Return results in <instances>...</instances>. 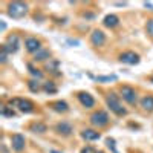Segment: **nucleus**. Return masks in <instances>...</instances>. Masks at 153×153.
Segmentation results:
<instances>
[{"label": "nucleus", "mask_w": 153, "mask_h": 153, "mask_svg": "<svg viewBox=\"0 0 153 153\" xmlns=\"http://www.w3.org/2000/svg\"><path fill=\"white\" fill-rule=\"evenodd\" d=\"M8 55H9V52H8L6 48L2 44V51H0V63H2V64L8 63Z\"/></svg>", "instance_id": "5701e85b"}, {"label": "nucleus", "mask_w": 153, "mask_h": 153, "mask_svg": "<svg viewBox=\"0 0 153 153\" xmlns=\"http://www.w3.org/2000/svg\"><path fill=\"white\" fill-rule=\"evenodd\" d=\"M3 46L6 48V51L9 52V54H15L17 51H19V48H20V38H19V35H15V34L9 35V37L6 38V42L3 43Z\"/></svg>", "instance_id": "423d86ee"}, {"label": "nucleus", "mask_w": 153, "mask_h": 153, "mask_svg": "<svg viewBox=\"0 0 153 153\" xmlns=\"http://www.w3.org/2000/svg\"><path fill=\"white\" fill-rule=\"evenodd\" d=\"M91 42H92L93 46H103V44L106 43V34L103 32V31H100V29L92 31V34H91Z\"/></svg>", "instance_id": "9d476101"}, {"label": "nucleus", "mask_w": 153, "mask_h": 153, "mask_svg": "<svg viewBox=\"0 0 153 153\" xmlns=\"http://www.w3.org/2000/svg\"><path fill=\"white\" fill-rule=\"evenodd\" d=\"M28 67H29V72H31V75H32V76H35V78H37V80H40V78H42V76H43V74H42V72H40L38 69H35V67H32L31 64H28Z\"/></svg>", "instance_id": "393cba45"}, {"label": "nucleus", "mask_w": 153, "mask_h": 153, "mask_svg": "<svg viewBox=\"0 0 153 153\" xmlns=\"http://www.w3.org/2000/svg\"><path fill=\"white\" fill-rule=\"evenodd\" d=\"M119 93L123 97L124 101H127L129 104H136V91L130 86H121Z\"/></svg>", "instance_id": "39448f33"}, {"label": "nucleus", "mask_w": 153, "mask_h": 153, "mask_svg": "<svg viewBox=\"0 0 153 153\" xmlns=\"http://www.w3.org/2000/svg\"><path fill=\"white\" fill-rule=\"evenodd\" d=\"M100 132H97V130L93 129H84L81 132V138L86 139V141H97V139H100Z\"/></svg>", "instance_id": "ddd939ff"}, {"label": "nucleus", "mask_w": 153, "mask_h": 153, "mask_svg": "<svg viewBox=\"0 0 153 153\" xmlns=\"http://www.w3.org/2000/svg\"><path fill=\"white\" fill-rule=\"evenodd\" d=\"M119 61L124 64H138L139 63V55L133 51H125L119 55Z\"/></svg>", "instance_id": "0eeeda50"}, {"label": "nucleus", "mask_w": 153, "mask_h": 153, "mask_svg": "<svg viewBox=\"0 0 153 153\" xmlns=\"http://www.w3.org/2000/svg\"><path fill=\"white\" fill-rule=\"evenodd\" d=\"M25 146H26V139H25L23 135H21V133L12 135V138H11V147L14 148L15 152L25 150Z\"/></svg>", "instance_id": "1a4fd4ad"}, {"label": "nucleus", "mask_w": 153, "mask_h": 153, "mask_svg": "<svg viewBox=\"0 0 153 153\" xmlns=\"http://www.w3.org/2000/svg\"><path fill=\"white\" fill-rule=\"evenodd\" d=\"M67 43H69V44H74V46H78V44H80L78 40H69Z\"/></svg>", "instance_id": "c85d7f7f"}, {"label": "nucleus", "mask_w": 153, "mask_h": 153, "mask_svg": "<svg viewBox=\"0 0 153 153\" xmlns=\"http://www.w3.org/2000/svg\"><path fill=\"white\" fill-rule=\"evenodd\" d=\"M144 6H146V8H148V9H150V11H153V5H152V3L146 2V3H144Z\"/></svg>", "instance_id": "c756f323"}, {"label": "nucleus", "mask_w": 153, "mask_h": 153, "mask_svg": "<svg viewBox=\"0 0 153 153\" xmlns=\"http://www.w3.org/2000/svg\"><path fill=\"white\" fill-rule=\"evenodd\" d=\"M97 153H103V152H97Z\"/></svg>", "instance_id": "72a5a7b5"}, {"label": "nucleus", "mask_w": 153, "mask_h": 153, "mask_svg": "<svg viewBox=\"0 0 153 153\" xmlns=\"http://www.w3.org/2000/svg\"><path fill=\"white\" fill-rule=\"evenodd\" d=\"M76 97H78V101L81 103V104L86 107V109H91V107L95 106V100H93V97L91 95V93H87V92H80Z\"/></svg>", "instance_id": "f8f14e48"}, {"label": "nucleus", "mask_w": 153, "mask_h": 153, "mask_svg": "<svg viewBox=\"0 0 153 153\" xmlns=\"http://www.w3.org/2000/svg\"><path fill=\"white\" fill-rule=\"evenodd\" d=\"M81 153H97V152H95V148H93V147H91V146H87V147H84V148H81Z\"/></svg>", "instance_id": "cd10ccee"}, {"label": "nucleus", "mask_w": 153, "mask_h": 153, "mask_svg": "<svg viewBox=\"0 0 153 153\" xmlns=\"http://www.w3.org/2000/svg\"><path fill=\"white\" fill-rule=\"evenodd\" d=\"M103 25L106 26V28H116V26L119 25V19L116 17L115 14H109L104 17V20H103Z\"/></svg>", "instance_id": "4468645a"}, {"label": "nucleus", "mask_w": 153, "mask_h": 153, "mask_svg": "<svg viewBox=\"0 0 153 153\" xmlns=\"http://www.w3.org/2000/svg\"><path fill=\"white\" fill-rule=\"evenodd\" d=\"M49 153H63V152H58V150H54V148H51V150H49Z\"/></svg>", "instance_id": "2f4dec72"}, {"label": "nucleus", "mask_w": 153, "mask_h": 153, "mask_svg": "<svg viewBox=\"0 0 153 153\" xmlns=\"http://www.w3.org/2000/svg\"><path fill=\"white\" fill-rule=\"evenodd\" d=\"M150 81H153V76H152V78H150Z\"/></svg>", "instance_id": "473e14b6"}, {"label": "nucleus", "mask_w": 153, "mask_h": 153, "mask_svg": "<svg viewBox=\"0 0 153 153\" xmlns=\"http://www.w3.org/2000/svg\"><path fill=\"white\" fill-rule=\"evenodd\" d=\"M11 107H17L23 113H32L34 112V104L29 100H23V98H11L9 100Z\"/></svg>", "instance_id": "7ed1b4c3"}, {"label": "nucleus", "mask_w": 153, "mask_h": 153, "mask_svg": "<svg viewBox=\"0 0 153 153\" xmlns=\"http://www.w3.org/2000/svg\"><path fill=\"white\" fill-rule=\"evenodd\" d=\"M43 91L46 92V93H55V92H57V86H55V83H54V81H48V83H44V84H43Z\"/></svg>", "instance_id": "aec40b11"}, {"label": "nucleus", "mask_w": 153, "mask_h": 153, "mask_svg": "<svg viewBox=\"0 0 153 153\" xmlns=\"http://www.w3.org/2000/svg\"><path fill=\"white\" fill-rule=\"evenodd\" d=\"M51 57V51L49 49H40V51L34 55V60L35 61H44Z\"/></svg>", "instance_id": "f3484780"}, {"label": "nucleus", "mask_w": 153, "mask_h": 153, "mask_svg": "<svg viewBox=\"0 0 153 153\" xmlns=\"http://www.w3.org/2000/svg\"><path fill=\"white\" fill-rule=\"evenodd\" d=\"M0 113L3 116H8V118H12V116H15V112L12 110V107L9 106H2V109H0Z\"/></svg>", "instance_id": "412c9836"}, {"label": "nucleus", "mask_w": 153, "mask_h": 153, "mask_svg": "<svg viewBox=\"0 0 153 153\" xmlns=\"http://www.w3.org/2000/svg\"><path fill=\"white\" fill-rule=\"evenodd\" d=\"M52 109L58 112V113H66L67 110H69V104H67L66 101H55V103H52Z\"/></svg>", "instance_id": "2eb2a0df"}, {"label": "nucleus", "mask_w": 153, "mask_h": 153, "mask_svg": "<svg viewBox=\"0 0 153 153\" xmlns=\"http://www.w3.org/2000/svg\"><path fill=\"white\" fill-rule=\"evenodd\" d=\"M146 29H147V34L153 38V19H148L147 20V25H146Z\"/></svg>", "instance_id": "bb28decb"}, {"label": "nucleus", "mask_w": 153, "mask_h": 153, "mask_svg": "<svg viewBox=\"0 0 153 153\" xmlns=\"http://www.w3.org/2000/svg\"><path fill=\"white\" fill-rule=\"evenodd\" d=\"M25 48H26V51L31 52V54H37L40 49H42V42H40L38 38H35V37H28L25 40Z\"/></svg>", "instance_id": "6e6552de"}, {"label": "nucleus", "mask_w": 153, "mask_h": 153, "mask_svg": "<svg viewBox=\"0 0 153 153\" xmlns=\"http://www.w3.org/2000/svg\"><path fill=\"white\" fill-rule=\"evenodd\" d=\"M55 132L58 135H63V136H69L74 132V127H72L70 123H66V121H61L55 125Z\"/></svg>", "instance_id": "9b49d317"}, {"label": "nucleus", "mask_w": 153, "mask_h": 153, "mask_svg": "<svg viewBox=\"0 0 153 153\" xmlns=\"http://www.w3.org/2000/svg\"><path fill=\"white\" fill-rule=\"evenodd\" d=\"M141 107L147 112H153V97L152 95H146L141 100Z\"/></svg>", "instance_id": "dca6fc26"}, {"label": "nucleus", "mask_w": 153, "mask_h": 153, "mask_svg": "<svg viewBox=\"0 0 153 153\" xmlns=\"http://www.w3.org/2000/svg\"><path fill=\"white\" fill-rule=\"evenodd\" d=\"M46 67H48V69L51 70V72H54V74H55V75H60V72H57V70H58V61H52L51 64H49V63H48V64H46Z\"/></svg>", "instance_id": "a878e982"}, {"label": "nucleus", "mask_w": 153, "mask_h": 153, "mask_svg": "<svg viewBox=\"0 0 153 153\" xmlns=\"http://www.w3.org/2000/svg\"><path fill=\"white\" fill-rule=\"evenodd\" d=\"M29 129H31V132H34V133H46L48 132L46 124H43V123H32Z\"/></svg>", "instance_id": "a211bd4d"}, {"label": "nucleus", "mask_w": 153, "mask_h": 153, "mask_svg": "<svg viewBox=\"0 0 153 153\" xmlns=\"http://www.w3.org/2000/svg\"><path fill=\"white\" fill-rule=\"evenodd\" d=\"M95 80L98 83H106V81H116V75H100V76H95Z\"/></svg>", "instance_id": "4be33fe9"}, {"label": "nucleus", "mask_w": 153, "mask_h": 153, "mask_svg": "<svg viewBox=\"0 0 153 153\" xmlns=\"http://www.w3.org/2000/svg\"><path fill=\"white\" fill-rule=\"evenodd\" d=\"M28 87H29V91L34 92V93H38L43 89L42 86H40V83L37 81V80H29V81H28Z\"/></svg>", "instance_id": "6ab92c4d"}, {"label": "nucleus", "mask_w": 153, "mask_h": 153, "mask_svg": "<svg viewBox=\"0 0 153 153\" xmlns=\"http://www.w3.org/2000/svg\"><path fill=\"white\" fill-rule=\"evenodd\" d=\"M125 5H127L125 2H116L115 3V6H125Z\"/></svg>", "instance_id": "7c9ffc66"}, {"label": "nucleus", "mask_w": 153, "mask_h": 153, "mask_svg": "<svg viewBox=\"0 0 153 153\" xmlns=\"http://www.w3.org/2000/svg\"><path fill=\"white\" fill-rule=\"evenodd\" d=\"M106 144H107V147L110 148L112 153H118V150H116V147H115V139L113 138H107L106 139Z\"/></svg>", "instance_id": "b1692460"}, {"label": "nucleus", "mask_w": 153, "mask_h": 153, "mask_svg": "<svg viewBox=\"0 0 153 153\" xmlns=\"http://www.w3.org/2000/svg\"><path fill=\"white\" fill-rule=\"evenodd\" d=\"M109 115L106 113L104 110H97L93 112V113L91 115V123L92 125H95V127L101 129V127H106L107 124H109Z\"/></svg>", "instance_id": "20e7f679"}, {"label": "nucleus", "mask_w": 153, "mask_h": 153, "mask_svg": "<svg viewBox=\"0 0 153 153\" xmlns=\"http://www.w3.org/2000/svg\"><path fill=\"white\" fill-rule=\"evenodd\" d=\"M28 12V5L23 2H11L8 5V15L12 19H21Z\"/></svg>", "instance_id": "f03ea898"}, {"label": "nucleus", "mask_w": 153, "mask_h": 153, "mask_svg": "<svg viewBox=\"0 0 153 153\" xmlns=\"http://www.w3.org/2000/svg\"><path fill=\"white\" fill-rule=\"evenodd\" d=\"M106 103H107V106H109V109L113 112L115 115H118V116H125V115H127V110L123 107V104H121V101H119V97L116 95L115 92H109V93H107Z\"/></svg>", "instance_id": "f257e3e1"}]
</instances>
